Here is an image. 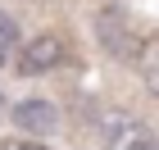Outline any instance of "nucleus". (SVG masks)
Returning a JSON list of instances; mask_svg holds the SVG:
<instances>
[{
  "label": "nucleus",
  "instance_id": "1",
  "mask_svg": "<svg viewBox=\"0 0 159 150\" xmlns=\"http://www.w3.org/2000/svg\"><path fill=\"white\" fill-rule=\"evenodd\" d=\"M96 37H100V46L109 50L114 59L132 64L136 55H141V37H136V27L123 18V9H100L96 14Z\"/></svg>",
  "mask_w": 159,
  "mask_h": 150
},
{
  "label": "nucleus",
  "instance_id": "2",
  "mask_svg": "<svg viewBox=\"0 0 159 150\" xmlns=\"http://www.w3.org/2000/svg\"><path fill=\"white\" fill-rule=\"evenodd\" d=\"M100 137H105V150H159L150 123H141L132 114H109L100 123Z\"/></svg>",
  "mask_w": 159,
  "mask_h": 150
},
{
  "label": "nucleus",
  "instance_id": "3",
  "mask_svg": "<svg viewBox=\"0 0 159 150\" xmlns=\"http://www.w3.org/2000/svg\"><path fill=\"white\" fill-rule=\"evenodd\" d=\"M59 64H64V37L59 32H41V37H32L27 46H18L14 68L23 77H41V73H50V68H59Z\"/></svg>",
  "mask_w": 159,
  "mask_h": 150
},
{
  "label": "nucleus",
  "instance_id": "4",
  "mask_svg": "<svg viewBox=\"0 0 159 150\" xmlns=\"http://www.w3.org/2000/svg\"><path fill=\"white\" fill-rule=\"evenodd\" d=\"M9 118H14V127H18L23 137H37V141L59 127V109H55L50 100H18Z\"/></svg>",
  "mask_w": 159,
  "mask_h": 150
},
{
  "label": "nucleus",
  "instance_id": "5",
  "mask_svg": "<svg viewBox=\"0 0 159 150\" xmlns=\"http://www.w3.org/2000/svg\"><path fill=\"white\" fill-rule=\"evenodd\" d=\"M14 46H18V23H14L9 14L0 9V68L9 64V55H14Z\"/></svg>",
  "mask_w": 159,
  "mask_h": 150
},
{
  "label": "nucleus",
  "instance_id": "6",
  "mask_svg": "<svg viewBox=\"0 0 159 150\" xmlns=\"http://www.w3.org/2000/svg\"><path fill=\"white\" fill-rule=\"evenodd\" d=\"M0 150H46L37 137H5L0 141Z\"/></svg>",
  "mask_w": 159,
  "mask_h": 150
},
{
  "label": "nucleus",
  "instance_id": "7",
  "mask_svg": "<svg viewBox=\"0 0 159 150\" xmlns=\"http://www.w3.org/2000/svg\"><path fill=\"white\" fill-rule=\"evenodd\" d=\"M0 109H5V100H0Z\"/></svg>",
  "mask_w": 159,
  "mask_h": 150
}]
</instances>
